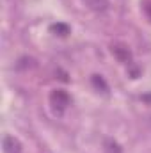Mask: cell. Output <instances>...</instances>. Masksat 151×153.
<instances>
[{
    "label": "cell",
    "instance_id": "cell-1",
    "mask_svg": "<svg viewBox=\"0 0 151 153\" xmlns=\"http://www.w3.org/2000/svg\"><path fill=\"white\" fill-rule=\"evenodd\" d=\"M50 102H52V105H53L55 109L64 111V109L71 103V98H70V94H68L64 89H55V91L50 94Z\"/></svg>",
    "mask_w": 151,
    "mask_h": 153
},
{
    "label": "cell",
    "instance_id": "cell-2",
    "mask_svg": "<svg viewBox=\"0 0 151 153\" xmlns=\"http://www.w3.org/2000/svg\"><path fill=\"white\" fill-rule=\"evenodd\" d=\"M112 53L114 57L117 59V61H121V62H128L130 61V57H132V53H130V50H128V46H124V45H112Z\"/></svg>",
    "mask_w": 151,
    "mask_h": 153
},
{
    "label": "cell",
    "instance_id": "cell-3",
    "mask_svg": "<svg viewBox=\"0 0 151 153\" xmlns=\"http://www.w3.org/2000/svg\"><path fill=\"white\" fill-rule=\"evenodd\" d=\"M4 150H5V153H21V144L18 139L5 135L4 137Z\"/></svg>",
    "mask_w": 151,
    "mask_h": 153
},
{
    "label": "cell",
    "instance_id": "cell-4",
    "mask_svg": "<svg viewBox=\"0 0 151 153\" xmlns=\"http://www.w3.org/2000/svg\"><path fill=\"white\" fill-rule=\"evenodd\" d=\"M84 2L87 4L89 9L98 11V13H103L109 9V0H84Z\"/></svg>",
    "mask_w": 151,
    "mask_h": 153
},
{
    "label": "cell",
    "instance_id": "cell-5",
    "mask_svg": "<svg viewBox=\"0 0 151 153\" xmlns=\"http://www.w3.org/2000/svg\"><path fill=\"white\" fill-rule=\"evenodd\" d=\"M93 84H94V87H96V89H101L103 93H107V91H109V85H107V82L103 80V76H101V75H93Z\"/></svg>",
    "mask_w": 151,
    "mask_h": 153
},
{
    "label": "cell",
    "instance_id": "cell-6",
    "mask_svg": "<svg viewBox=\"0 0 151 153\" xmlns=\"http://www.w3.org/2000/svg\"><path fill=\"white\" fill-rule=\"evenodd\" d=\"M52 32H55L59 36H68L70 34V27L66 23H55V25H52Z\"/></svg>",
    "mask_w": 151,
    "mask_h": 153
},
{
    "label": "cell",
    "instance_id": "cell-7",
    "mask_svg": "<svg viewBox=\"0 0 151 153\" xmlns=\"http://www.w3.org/2000/svg\"><path fill=\"white\" fill-rule=\"evenodd\" d=\"M105 150L107 153H121V148H119V144L117 143H114V141H105Z\"/></svg>",
    "mask_w": 151,
    "mask_h": 153
}]
</instances>
